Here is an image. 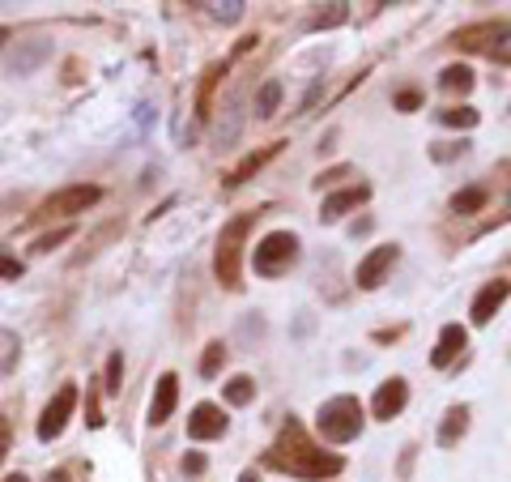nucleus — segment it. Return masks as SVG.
<instances>
[{"mask_svg":"<svg viewBox=\"0 0 511 482\" xmlns=\"http://www.w3.org/2000/svg\"><path fill=\"white\" fill-rule=\"evenodd\" d=\"M251 227V213H239L235 222H226L218 235V252H213V273L226 290H239V256H243V235Z\"/></svg>","mask_w":511,"mask_h":482,"instance_id":"nucleus-1","label":"nucleus"},{"mask_svg":"<svg viewBox=\"0 0 511 482\" xmlns=\"http://www.w3.org/2000/svg\"><path fill=\"white\" fill-rule=\"evenodd\" d=\"M316 427H319V436H324V440L349 444L362 431L359 398H332V401H324V406H319V414H316Z\"/></svg>","mask_w":511,"mask_h":482,"instance_id":"nucleus-2","label":"nucleus"},{"mask_svg":"<svg viewBox=\"0 0 511 482\" xmlns=\"http://www.w3.org/2000/svg\"><path fill=\"white\" fill-rule=\"evenodd\" d=\"M294 261H299V235H290V231H269L256 243V252H251V270L260 273V278H277L281 270H290Z\"/></svg>","mask_w":511,"mask_h":482,"instance_id":"nucleus-3","label":"nucleus"},{"mask_svg":"<svg viewBox=\"0 0 511 482\" xmlns=\"http://www.w3.org/2000/svg\"><path fill=\"white\" fill-rule=\"evenodd\" d=\"M73 410H77V389H73V384H64V389H60V393L43 406L39 440H55V436H64V427H69Z\"/></svg>","mask_w":511,"mask_h":482,"instance_id":"nucleus-4","label":"nucleus"},{"mask_svg":"<svg viewBox=\"0 0 511 482\" xmlns=\"http://www.w3.org/2000/svg\"><path fill=\"white\" fill-rule=\"evenodd\" d=\"M98 201H103V188H94V184H73V188H64V192L47 197L43 213H64V218H73V213H85L90 205H98Z\"/></svg>","mask_w":511,"mask_h":482,"instance_id":"nucleus-5","label":"nucleus"},{"mask_svg":"<svg viewBox=\"0 0 511 482\" xmlns=\"http://www.w3.org/2000/svg\"><path fill=\"white\" fill-rule=\"evenodd\" d=\"M188 436H192V440H218V436H226V414H221V406L201 401V406L188 414Z\"/></svg>","mask_w":511,"mask_h":482,"instance_id":"nucleus-6","label":"nucleus"},{"mask_svg":"<svg viewBox=\"0 0 511 482\" xmlns=\"http://www.w3.org/2000/svg\"><path fill=\"white\" fill-rule=\"evenodd\" d=\"M175 401H180V376L175 371H162L158 384H153V401H150V423L162 427L171 414H175Z\"/></svg>","mask_w":511,"mask_h":482,"instance_id":"nucleus-7","label":"nucleus"},{"mask_svg":"<svg viewBox=\"0 0 511 482\" xmlns=\"http://www.w3.org/2000/svg\"><path fill=\"white\" fill-rule=\"evenodd\" d=\"M405 401H409V389H405L401 376H392V380L379 384V393H375V401H371V410H375V418H397V414L405 410Z\"/></svg>","mask_w":511,"mask_h":482,"instance_id":"nucleus-8","label":"nucleus"},{"mask_svg":"<svg viewBox=\"0 0 511 482\" xmlns=\"http://www.w3.org/2000/svg\"><path fill=\"white\" fill-rule=\"evenodd\" d=\"M392 265H397V248H392V243L375 248V252L359 265V286H362V290H375V286L384 282V273L392 270Z\"/></svg>","mask_w":511,"mask_h":482,"instance_id":"nucleus-9","label":"nucleus"},{"mask_svg":"<svg viewBox=\"0 0 511 482\" xmlns=\"http://www.w3.org/2000/svg\"><path fill=\"white\" fill-rule=\"evenodd\" d=\"M367 197H371V188H367V184L341 188V192H332V197H324V205H319V218H324V222H337L341 213L359 210V205H362Z\"/></svg>","mask_w":511,"mask_h":482,"instance_id":"nucleus-10","label":"nucleus"},{"mask_svg":"<svg viewBox=\"0 0 511 482\" xmlns=\"http://www.w3.org/2000/svg\"><path fill=\"white\" fill-rule=\"evenodd\" d=\"M507 295H511L507 282H486L477 290V299H473V325H490V316L507 303Z\"/></svg>","mask_w":511,"mask_h":482,"instance_id":"nucleus-11","label":"nucleus"},{"mask_svg":"<svg viewBox=\"0 0 511 482\" xmlns=\"http://www.w3.org/2000/svg\"><path fill=\"white\" fill-rule=\"evenodd\" d=\"M465 329L460 325H443V333H439V346H435V355H430V363H435V368H447V363H452V359L460 355V350H465Z\"/></svg>","mask_w":511,"mask_h":482,"instance_id":"nucleus-12","label":"nucleus"},{"mask_svg":"<svg viewBox=\"0 0 511 482\" xmlns=\"http://www.w3.org/2000/svg\"><path fill=\"white\" fill-rule=\"evenodd\" d=\"M465 427H469V410H465V406H452V410L443 414V427H439V444H443V448H452V444L465 436Z\"/></svg>","mask_w":511,"mask_h":482,"instance_id":"nucleus-13","label":"nucleus"},{"mask_svg":"<svg viewBox=\"0 0 511 482\" xmlns=\"http://www.w3.org/2000/svg\"><path fill=\"white\" fill-rule=\"evenodd\" d=\"M439 85L447 90V94H469L473 90V69L469 64H447V69L439 73Z\"/></svg>","mask_w":511,"mask_h":482,"instance_id":"nucleus-14","label":"nucleus"},{"mask_svg":"<svg viewBox=\"0 0 511 482\" xmlns=\"http://www.w3.org/2000/svg\"><path fill=\"white\" fill-rule=\"evenodd\" d=\"M277 107H281V82H264L260 90H256V115H260V120H273L277 115Z\"/></svg>","mask_w":511,"mask_h":482,"instance_id":"nucleus-15","label":"nucleus"},{"mask_svg":"<svg viewBox=\"0 0 511 482\" xmlns=\"http://www.w3.org/2000/svg\"><path fill=\"white\" fill-rule=\"evenodd\" d=\"M482 52L498 64H511V26H495L490 30V43H482Z\"/></svg>","mask_w":511,"mask_h":482,"instance_id":"nucleus-16","label":"nucleus"},{"mask_svg":"<svg viewBox=\"0 0 511 482\" xmlns=\"http://www.w3.org/2000/svg\"><path fill=\"white\" fill-rule=\"evenodd\" d=\"M477 120H482V115L473 112V107H443V112H439V124L443 128H473Z\"/></svg>","mask_w":511,"mask_h":482,"instance_id":"nucleus-17","label":"nucleus"},{"mask_svg":"<svg viewBox=\"0 0 511 482\" xmlns=\"http://www.w3.org/2000/svg\"><path fill=\"white\" fill-rule=\"evenodd\" d=\"M251 398H256V384H251V376H235V380L226 384V401H231V406H248Z\"/></svg>","mask_w":511,"mask_h":482,"instance_id":"nucleus-18","label":"nucleus"},{"mask_svg":"<svg viewBox=\"0 0 511 482\" xmlns=\"http://www.w3.org/2000/svg\"><path fill=\"white\" fill-rule=\"evenodd\" d=\"M482 205H486V188H465V192L452 197V210L457 213H477Z\"/></svg>","mask_w":511,"mask_h":482,"instance_id":"nucleus-19","label":"nucleus"},{"mask_svg":"<svg viewBox=\"0 0 511 482\" xmlns=\"http://www.w3.org/2000/svg\"><path fill=\"white\" fill-rule=\"evenodd\" d=\"M221 363H226V346H221V341H209L205 359H201V376H218Z\"/></svg>","mask_w":511,"mask_h":482,"instance_id":"nucleus-20","label":"nucleus"},{"mask_svg":"<svg viewBox=\"0 0 511 482\" xmlns=\"http://www.w3.org/2000/svg\"><path fill=\"white\" fill-rule=\"evenodd\" d=\"M346 17H349V5H329V14L311 17V30H332V26H341Z\"/></svg>","mask_w":511,"mask_h":482,"instance_id":"nucleus-21","label":"nucleus"},{"mask_svg":"<svg viewBox=\"0 0 511 482\" xmlns=\"http://www.w3.org/2000/svg\"><path fill=\"white\" fill-rule=\"evenodd\" d=\"M269 154H273V150H264V154H248V158H243V162H239L235 171H231V180H226V184H231V188H239V184H243V180H248L251 171L260 167V162H264V158H269Z\"/></svg>","mask_w":511,"mask_h":482,"instance_id":"nucleus-22","label":"nucleus"},{"mask_svg":"<svg viewBox=\"0 0 511 482\" xmlns=\"http://www.w3.org/2000/svg\"><path fill=\"white\" fill-rule=\"evenodd\" d=\"M120 384H124V359H120V350H115V355L107 359V384H103V389H107V398L120 393Z\"/></svg>","mask_w":511,"mask_h":482,"instance_id":"nucleus-23","label":"nucleus"},{"mask_svg":"<svg viewBox=\"0 0 511 482\" xmlns=\"http://www.w3.org/2000/svg\"><path fill=\"white\" fill-rule=\"evenodd\" d=\"M64 240H73V227L52 231V235H43V240H34V252H52L55 243H64Z\"/></svg>","mask_w":511,"mask_h":482,"instance_id":"nucleus-24","label":"nucleus"},{"mask_svg":"<svg viewBox=\"0 0 511 482\" xmlns=\"http://www.w3.org/2000/svg\"><path fill=\"white\" fill-rule=\"evenodd\" d=\"M243 9H248L243 0H226V5H213V14H218L221 22H239V17H243Z\"/></svg>","mask_w":511,"mask_h":482,"instance_id":"nucleus-25","label":"nucleus"},{"mask_svg":"<svg viewBox=\"0 0 511 482\" xmlns=\"http://www.w3.org/2000/svg\"><path fill=\"white\" fill-rule=\"evenodd\" d=\"M457 154H465V142H443V145H435V150H430V158H435V162H452V158Z\"/></svg>","mask_w":511,"mask_h":482,"instance_id":"nucleus-26","label":"nucleus"},{"mask_svg":"<svg viewBox=\"0 0 511 482\" xmlns=\"http://www.w3.org/2000/svg\"><path fill=\"white\" fill-rule=\"evenodd\" d=\"M397 107H401V112H418V107H422V94H418V90H401V94H397Z\"/></svg>","mask_w":511,"mask_h":482,"instance_id":"nucleus-27","label":"nucleus"},{"mask_svg":"<svg viewBox=\"0 0 511 482\" xmlns=\"http://www.w3.org/2000/svg\"><path fill=\"white\" fill-rule=\"evenodd\" d=\"M235 133H239V112L231 107V115H226V128H218V142H235Z\"/></svg>","mask_w":511,"mask_h":482,"instance_id":"nucleus-28","label":"nucleus"},{"mask_svg":"<svg viewBox=\"0 0 511 482\" xmlns=\"http://www.w3.org/2000/svg\"><path fill=\"white\" fill-rule=\"evenodd\" d=\"M0 278H22V261H14V256L0 252Z\"/></svg>","mask_w":511,"mask_h":482,"instance_id":"nucleus-29","label":"nucleus"},{"mask_svg":"<svg viewBox=\"0 0 511 482\" xmlns=\"http://www.w3.org/2000/svg\"><path fill=\"white\" fill-rule=\"evenodd\" d=\"M183 474H205V457L188 453V457H183Z\"/></svg>","mask_w":511,"mask_h":482,"instance_id":"nucleus-30","label":"nucleus"},{"mask_svg":"<svg viewBox=\"0 0 511 482\" xmlns=\"http://www.w3.org/2000/svg\"><path fill=\"white\" fill-rule=\"evenodd\" d=\"M5 453H9V423L0 418V461H5Z\"/></svg>","mask_w":511,"mask_h":482,"instance_id":"nucleus-31","label":"nucleus"},{"mask_svg":"<svg viewBox=\"0 0 511 482\" xmlns=\"http://www.w3.org/2000/svg\"><path fill=\"white\" fill-rule=\"evenodd\" d=\"M319 90H324V85H311V90H307V99H303V112H311V107H316V99H319Z\"/></svg>","mask_w":511,"mask_h":482,"instance_id":"nucleus-32","label":"nucleus"},{"mask_svg":"<svg viewBox=\"0 0 511 482\" xmlns=\"http://www.w3.org/2000/svg\"><path fill=\"white\" fill-rule=\"evenodd\" d=\"M5 482H26V474H9V478H5Z\"/></svg>","mask_w":511,"mask_h":482,"instance_id":"nucleus-33","label":"nucleus"},{"mask_svg":"<svg viewBox=\"0 0 511 482\" xmlns=\"http://www.w3.org/2000/svg\"><path fill=\"white\" fill-rule=\"evenodd\" d=\"M5 39H9V30H5V26H0V43H5Z\"/></svg>","mask_w":511,"mask_h":482,"instance_id":"nucleus-34","label":"nucleus"},{"mask_svg":"<svg viewBox=\"0 0 511 482\" xmlns=\"http://www.w3.org/2000/svg\"><path fill=\"white\" fill-rule=\"evenodd\" d=\"M243 482H256V474H243Z\"/></svg>","mask_w":511,"mask_h":482,"instance_id":"nucleus-35","label":"nucleus"}]
</instances>
